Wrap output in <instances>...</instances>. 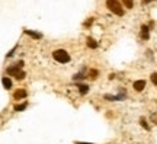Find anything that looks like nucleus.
I'll return each instance as SVG.
<instances>
[{"label":"nucleus","mask_w":157,"mask_h":144,"mask_svg":"<svg viewBox=\"0 0 157 144\" xmlns=\"http://www.w3.org/2000/svg\"><path fill=\"white\" fill-rule=\"evenodd\" d=\"M92 22H93V19L90 18V19H89V21H87V22L84 24V26H89V25H92Z\"/></svg>","instance_id":"a211bd4d"},{"label":"nucleus","mask_w":157,"mask_h":144,"mask_svg":"<svg viewBox=\"0 0 157 144\" xmlns=\"http://www.w3.org/2000/svg\"><path fill=\"white\" fill-rule=\"evenodd\" d=\"M144 87H145V82H144V80H137V82L134 83V89H135L137 92H141Z\"/></svg>","instance_id":"423d86ee"},{"label":"nucleus","mask_w":157,"mask_h":144,"mask_svg":"<svg viewBox=\"0 0 157 144\" xmlns=\"http://www.w3.org/2000/svg\"><path fill=\"white\" fill-rule=\"evenodd\" d=\"M150 2H153V0H142V3H145V5H147V3H150Z\"/></svg>","instance_id":"6ab92c4d"},{"label":"nucleus","mask_w":157,"mask_h":144,"mask_svg":"<svg viewBox=\"0 0 157 144\" xmlns=\"http://www.w3.org/2000/svg\"><path fill=\"white\" fill-rule=\"evenodd\" d=\"M8 74H10V76H15L18 80H22V79H25V76H26V74H25V71H22V70H21V69H19L16 64L8 69Z\"/></svg>","instance_id":"7ed1b4c3"},{"label":"nucleus","mask_w":157,"mask_h":144,"mask_svg":"<svg viewBox=\"0 0 157 144\" xmlns=\"http://www.w3.org/2000/svg\"><path fill=\"white\" fill-rule=\"evenodd\" d=\"M87 47L95 50V48H98V42H96L93 38H87Z\"/></svg>","instance_id":"9d476101"},{"label":"nucleus","mask_w":157,"mask_h":144,"mask_svg":"<svg viewBox=\"0 0 157 144\" xmlns=\"http://www.w3.org/2000/svg\"><path fill=\"white\" fill-rule=\"evenodd\" d=\"M84 76H82V74H76L74 76V80H80V79H83Z\"/></svg>","instance_id":"f3484780"},{"label":"nucleus","mask_w":157,"mask_h":144,"mask_svg":"<svg viewBox=\"0 0 157 144\" xmlns=\"http://www.w3.org/2000/svg\"><path fill=\"white\" fill-rule=\"evenodd\" d=\"M140 122H141V125H142L145 129H150V127L147 125V122H145V119H144V118H141V121H140Z\"/></svg>","instance_id":"dca6fc26"},{"label":"nucleus","mask_w":157,"mask_h":144,"mask_svg":"<svg viewBox=\"0 0 157 144\" xmlns=\"http://www.w3.org/2000/svg\"><path fill=\"white\" fill-rule=\"evenodd\" d=\"M25 34H26V35H29V37H32V38H35V39H41V38H42V34L35 32V31H29V29H26V31H25Z\"/></svg>","instance_id":"0eeeda50"},{"label":"nucleus","mask_w":157,"mask_h":144,"mask_svg":"<svg viewBox=\"0 0 157 144\" xmlns=\"http://www.w3.org/2000/svg\"><path fill=\"white\" fill-rule=\"evenodd\" d=\"M13 98H15V99H24V98H26V90H24V89L16 90L15 95H13Z\"/></svg>","instance_id":"6e6552de"},{"label":"nucleus","mask_w":157,"mask_h":144,"mask_svg":"<svg viewBox=\"0 0 157 144\" xmlns=\"http://www.w3.org/2000/svg\"><path fill=\"white\" fill-rule=\"evenodd\" d=\"M125 93L122 92L121 95H116V96H112V95H105V99H108V100H122V99H125Z\"/></svg>","instance_id":"39448f33"},{"label":"nucleus","mask_w":157,"mask_h":144,"mask_svg":"<svg viewBox=\"0 0 157 144\" xmlns=\"http://www.w3.org/2000/svg\"><path fill=\"white\" fill-rule=\"evenodd\" d=\"M26 106H28V103H26V102H25V103H22V105H16V106H15V111L21 112V111H24Z\"/></svg>","instance_id":"f8f14e48"},{"label":"nucleus","mask_w":157,"mask_h":144,"mask_svg":"<svg viewBox=\"0 0 157 144\" xmlns=\"http://www.w3.org/2000/svg\"><path fill=\"white\" fill-rule=\"evenodd\" d=\"M79 92H80L82 95H86V93L89 92V86H86V84H79Z\"/></svg>","instance_id":"9b49d317"},{"label":"nucleus","mask_w":157,"mask_h":144,"mask_svg":"<svg viewBox=\"0 0 157 144\" xmlns=\"http://www.w3.org/2000/svg\"><path fill=\"white\" fill-rule=\"evenodd\" d=\"M53 57L58 63H68L70 61V55H68V53L66 50H57V51H54Z\"/></svg>","instance_id":"f03ea898"},{"label":"nucleus","mask_w":157,"mask_h":144,"mask_svg":"<svg viewBox=\"0 0 157 144\" xmlns=\"http://www.w3.org/2000/svg\"><path fill=\"white\" fill-rule=\"evenodd\" d=\"M106 6L112 13H115L118 16L124 15V9H122V6H121V3L118 2V0H106Z\"/></svg>","instance_id":"f257e3e1"},{"label":"nucleus","mask_w":157,"mask_h":144,"mask_svg":"<svg viewBox=\"0 0 157 144\" xmlns=\"http://www.w3.org/2000/svg\"><path fill=\"white\" fill-rule=\"evenodd\" d=\"M2 83H3L5 89H10V87H12V80H10L9 77H3V79H2Z\"/></svg>","instance_id":"1a4fd4ad"},{"label":"nucleus","mask_w":157,"mask_h":144,"mask_svg":"<svg viewBox=\"0 0 157 144\" xmlns=\"http://www.w3.org/2000/svg\"><path fill=\"white\" fill-rule=\"evenodd\" d=\"M89 76H90L92 79H96V77H98V70H90Z\"/></svg>","instance_id":"4468645a"},{"label":"nucleus","mask_w":157,"mask_h":144,"mask_svg":"<svg viewBox=\"0 0 157 144\" xmlns=\"http://www.w3.org/2000/svg\"><path fill=\"white\" fill-rule=\"evenodd\" d=\"M122 2H124V5H125L128 9H132V6H134V2H132V0H122Z\"/></svg>","instance_id":"ddd939ff"},{"label":"nucleus","mask_w":157,"mask_h":144,"mask_svg":"<svg viewBox=\"0 0 157 144\" xmlns=\"http://www.w3.org/2000/svg\"><path fill=\"white\" fill-rule=\"evenodd\" d=\"M140 35H141L142 39H148V38H150V29H148V26L142 25V26H141V32H140Z\"/></svg>","instance_id":"20e7f679"},{"label":"nucleus","mask_w":157,"mask_h":144,"mask_svg":"<svg viewBox=\"0 0 157 144\" xmlns=\"http://www.w3.org/2000/svg\"><path fill=\"white\" fill-rule=\"evenodd\" d=\"M151 82L157 86V73H153V74H151Z\"/></svg>","instance_id":"2eb2a0df"},{"label":"nucleus","mask_w":157,"mask_h":144,"mask_svg":"<svg viewBox=\"0 0 157 144\" xmlns=\"http://www.w3.org/2000/svg\"><path fill=\"white\" fill-rule=\"evenodd\" d=\"M76 144H93V143H80V141H77Z\"/></svg>","instance_id":"aec40b11"}]
</instances>
